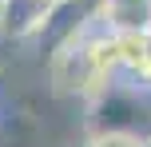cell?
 Segmentation results:
<instances>
[{"label": "cell", "instance_id": "6da1fadb", "mask_svg": "<svg viewBox=\"0 0 151 147\" xmlns=\"http://www.w3.org/2000/svg\"><path fill=\"white\" fill-rule=\"evenodd\" d=\"M91 131H127L151 135V92L139 80H111L99 95L88 100V135Z\"/></svg>", "mask_w": 151, "mask_h": 147}, {"label": "cell", "instance_id": "7a4b0ae2", "mask_svg": "<svg viewBox=\"0 0 151 147\" xmlns=\"http://www.w3.org/2000/svg\"><path fill=\"white\" fill-rule=\"evenodd\" d=\"M48 8H52V0H4V36H12V40L36 36Z\"/></svg>", "mask_w": 151, "mask_h": 147}, {"label": "cell", "instance_id": "3957f363", "mask_svg": "<svg viewBox=\"0 0 151 147\" xmlns=\"http://www.w3.org/2000/svg\"><path fill=\"white\" fill-rule=\"evenodd\" d=\"M143 135H127V131H91L88 147H139Z\"/></svg>", "mask_w": 151, "mask_h": 147}, {"label": "cell", "instance_id": "277c9868", "mask_svg": "<svg viewBox=\"0 0 151 147\" xmlns=\"http://www.w3.org/2000/svg\"><path fill=\"white\" fill-rule=\"evenodd\" d=\"M135 80H139V84H143L147 92H151V48H147V56H143V68H139V76H135Z\"/></svg>", "mask_w": 151, "mask_h": 147}, {"label": "cell", "instance_id": "5b68a950", "mask_svg": "<svg viewBox=\"0 0 151 147\" xmlns=\"http://www.w3.org/2000/svg\"><path fill=\"white\" fill-rule=\"evenodd\" d=\"M0 36H4V0H0Z\"/></svg>", "mask_w": 151, "mask_h": 147}, {"label": "cell", "instance_id": "8992f818", "mask_svg": "<svg viewBox=\"0 0 151 147\" xmlns=\"http://www.w3.org/2000/svg\"><path fill=\"white\" fill-rule=\"evenodd\" d=\"M139 147H151V135H147V139H143V143H139Z\"/></svg>", "mask_w": 151, "mask_h": 147}]
</instances>
